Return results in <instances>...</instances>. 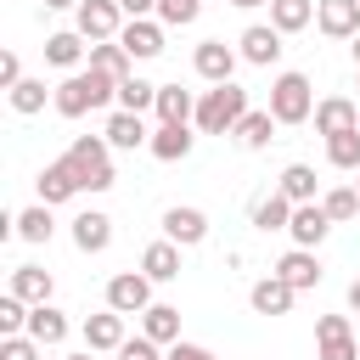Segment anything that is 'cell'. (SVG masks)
Returning <instances> with one entry per match:
<instances>
[{"instance_id": "obj_1", "label": "cell", "mask_w": 360, "mask_h": 360, "mask_svg": "<svg viewBox=\"0 0 360 360\" xmlns=\"http://www.w3.org/2000/svg\"><path fill=\"white\" fill-rule=\"evenodd\" d=\"M112 96H118V79H112V73H101V68H79V73H68V79L51 90V101H56V112H62V118H84V112L107 107Z\"/></svg>"}, {"instance_id": "obj_2", "label": "cell", "mask_w": 360, "mask_h": 360, "mask_svg": "<svg viewBox=\"0 0 360 360\" xmlns=\"http://www.w3.org/2000/svg\"><path fill=\"white\" fill-rule=\"evenodd\" d=\"M248 112H253V107H248V90L231 79V84H214V90L197 96V118H191V124H197L202 135H236V124H242Z\"/></svg>"}, {"instance_id": "obj_3", "label": "cell", "mask_w": 360, "mask_h": 360, "mask_svg": "<svg viewBox=\"0 0 360 360\" xmlns=\"http://www.w3.org/2000/svg\"><path fill=\"white\" fill-rule=\"evenodd\" d=\"M68 163L79 169V186H84V191H107V186L118 180V174H112V146H107V135H73Z\"/></svg>"}, {"instance_id": "obj_4", "label": "cell", "mask_w": 360, "mask_h": 360, "mask_svg": "<svg viewBox=\"0 0 360 360\" xmlns=\"http://www.w3.org/2000/svg\"><path fill=\"white\" fill-rule=\"evenodd\" d=\"M270 118H276V124H304V118H315V90H309L304 73H276V84H270Z\"/></svg>"}, {"instance_id": "obj_5", "label": "cell", "mask_w": 360, "mask_h": 360, "mask_svg": "<svg viewBox=\"0 0 360 360\" xmlns=\"http://www.w3.org/2000/svg\"><path fill=\"white\" fill-rule=\"evenodd\" d=\"M73 28H79L90 45L118 39V28H124V6H118V0H84V6L73 11Z\"/></svg>"}, {"instance_id": "obj_6", "label": "cell", "mask_w": 360, "mask_h": 360, "mask_svg": "<svg viewBox=\"0 0 360 360\" xmlns=\"http://www.w3.org/2000/svg\"><path fill=\"white\" fill-rule=\"evenodd\" d=\"M107 309H118V315H146V309H152V281H146L141 270H118V276L107 281Z\"/></svg>"}, {"instance_id": "obj_7", "label": "cell", "mask_w": 360, "mask_h": 360, "mask_svg": "<svg viewBox=\"0 0 360 360\" xmlns=\"http://www.w3.org/2000/svg\"><path fill=\"white\" fill-rule=\"evenodd\" d=\"M315 343H321L315 360H360V343L349 332V315H321L315 321Z\"/></svg>"}, {"instance_id": "obj_8", "label": "cell", "mask_w": 360, "mask_h": 360, "mask_svg": "<svg viewBox=\"0 0 360 360\" xmlns=\"http://www.w3.org/2000/svg\"><path fill=\"white\" fill-rule=\"evenodd\" d=\"M236 56H242V51H231L225 39H202V45L191 51V68H197V79H208V84H231Z\"/></svg>"}, {"instance_id": "obj_9", "label": "cell", "mask_w": 360, "mask_h": 360, "mask_svg": "<svg viewBox=\"0 0 360 360\" xmlns=\"http://www.w3.org/2000/svg\"><path fill=\"white\" fill-rule=\"evenodd\" d=\"M34 186H39V202H45V208H56V202H68V197H79V191H84V186H79V169H73L68 158L45 163Z\"/></svg>"}, {"instance_id": "obj_10", "label": "cell", "mask_w": 360, "mask_h": 360, "mask_svg": "<svg viewBox=\"0 0 360 360\" xmlns=\"http://www.w3.org/2000/svg\"><path fill=\"white\" fill-rule=\"evenodd\" d=\"M315 28L326 39H354L360 34V0H321L315 6Z\"/></svg>"}, {"instance_id": "obj_11", "label": "cell", "mask_w": 360, "mask_h": 360, "mask_svg": "<svg viewBox=\"0 0 360 360\" xmlns=\"http://www.w3.org/2000/svg\"><path fill=\"white\" fill-rule=\"evenodd\" d=\"M118 45H124L135 62H152V56H163V22L135 17V22H124V28H118Z\"/></svg>"}, {"instance_id": "obj_12", "label": "cell", "mask_w": 360, "mask_h": 360, "mask_svg": "<svg viewBox=\"0 0 360 360\" xmlns=\"http://www.w3.org/2000/svg\"><path fill=\"white\" fill-rule=\"evenodd\" d=\"M73 248H79V253H107V248H112V219H107L101 208L73 214Z\"/></svg>"}, {"instance_id": "obj_13", "label": "cell", "mask_w": 360, "mask_h": 360, "mask_svg": "<svg viewBox=\"0 0 360 360\" xmlns=\"http://www.w3.org/2000/svg\"><path fill=\"white\" fill-rule=\"evenodd\" d=\"M84 349H96V354H118V349H124V315H118V309L84 315Z\"/></svg>"}, {"instance_id": "obj_14", "label": "cell", "mask_w": 360, "mask_h": 360, "mask_svg": "<svg viewBox=\"0 0 360 360\" xmlns=\"http://www.w3.org/2000/svg\"><path fill=\"white\" fill-rule=\"evenodd\" d=\"M236 45H242V62H253V68H270V62L281 56V34H276L270 22H248Z\"/></svg>"}, {"instance_id": "obj_15", "label": "cell", "mask_w": 360, "mask_h": 360, "mask_svg": "<svg viewBox=\"0 0 360 360\" xmlns=\"http://www.w3.org/2000/svg\"><path fill=\"white\" fill-rule=\"evenodd\" d=\"M343 129H360V107H354L349 96L315 101V135H343Z\"/></svg>"}, {"instance_id": "obj_16", "label": "cell", "mask_w": 360, "mask_h": 360, "mask_svg": "<svg viewBox=\"0 0 360 360\" xmlns=\"http://www.w3.org/2000/svg\"><path fill=\"white\" fill-rule=\"evenodd\" d=\"M163 236H169L174 248H197V242L208 236V214H202V208H169V214H163Z\"/></svg>"}, {"instance_id": "obj_17", "label": "cell", "mask_w": 360, "mask_h": 360, "mask_svg": "<svg viewBox=\"0 0 360 360\" xmlns=\"http://www.w3.org/2000/svg\"><path fill=\"white\" fill-rule=\"evenodd\" d=\"M292 298H298V292H292L276 270H270V276H259V281L248 287V304H253L259 315H287V309H292Z\"/></svg>"}, {"instance_id": "obj_18", "label": "cell", "mask_w": 360, "mask_h": 360, "mask_svg": "<svg viewBox=\"0 0 360 360\" xmlns=\"http://www.w3.org/2000/svg\"><path fill=\"white\" fill-rule=\"evenodd\" d=\"M101 135H107V146H118V152H141V146H152V129L141 124V112H112Z\"/></svg>"}, {"instance_id": "obj_19", "label": "cell", "mask_w": 360, "mask_h": 360, "mask_svg": "<svg viewBox=\"0 0 360 360\" xmlns=\"http://www.w3.org/2000/svg\"><path fill=\"white\" fill-rule=\"evenodd\" d=\"M287 231H292V242H298V248H321V242H326V231H332V219H326V208H321V202H298Z\"/></svg>"}, {"instance_id": "obj_20", "label": "cell", "mask_w": 360, "mask_h": 360, "mask_svg": "<svg viewBox=\"0 0 360 360\" xmlns=\"http://www.w3.org/2000/svg\"><path fill=\"white\" fill-rule=\"evenodd\" d=\"M276 276L292 287V292H304V287H315L321 281V259H315V248H292V253H281V264H276Z\"/></svg>"}, {"instance_id": "obj_21", "label": "cell", "mask_w": 360, "mask_h": 360, "mask_svg": "<svg viewBox=\"0 0 360 360\" xmlns=\"http://www.w3.org/2000/svg\"><path fill=\"white\" fill-rule=\"evenodd\" d=\"M191 141H197V135H191L186 124H158L146 152H152L158 163H180V158H191Z\"/></svg>"}, {"instance_id": "obj_22", "label": "cell", "mask_w": 360, "mask_h": 360, "mask_svg": "<svg viewBox=\"0 0 360 360\" xmlns=\"http://www.w3.org/2000/svg\"><path fill=\"white\" fill-rule=\"evenodd\" d=\"M6 292H17L22 304H51L56 281H51V270H39V264H17V270H11V287H6Z\"/></svg>"}, {"instance_id": "obj_23", "label": "cell", "mask_w": 360, "mask_h": 360, "mask_svg": "<svg viewBox=\"0 0 360 360\" xmlns=\"http://www.w3.org/2000/svg\"><path fill=\"white\" fill-rule=\"evenodd\" d=\"M28 338H34L39 349H56V343L68 338V315H62L56 304H34V309H28Z\"/></svg>"}, {"instance_id": "obj_24", "label": "cell", "mask_w": 360, "mask_h": 360, "mask_svg": "<svg viewBox=\"0 0 360 360\" xmlns=\"http://www.w3.org/2000/svg\"><path fill=\"white\" fill-rule=\"evenodd\" d=\"M158 124H191L197 118V96L191 90H180V84H158Z\"/></svg>"}, {"instance_id": "obj_25", "label": "cell", "mask_w": 360, "mask_h": 360, "mask_svg": "<svg viewBox=\"0 0 360 360\" xmlns=\"http://www.w3.org/2000/svg\"><path fill=\"white\" fill-rule=\"evenodd\" d=\"M84 56H90V45H84L79 28H62V34L45 39V62H51V68H79Z\"/></svg>"}, {"instance_id": "obj_26", "label": "cell", "mask_w": 360, "mask_h": 360, "mask_svg": "<svg viewBox=\"0 0 360 360\" xmlns=\"http://www.w3.org/2000/svg\"><path fill=\"white\" fill-rule=\"evenodd\" d=\"M141 276H146V281H174V276H180V248H174L169 236L152 242V248L141 253Z\"/></svg>"}, {"instance_id": "obj_27", "label": "cell", "mask_w": 360, "mask_h": 360, "mask_svg": "<svg viewBox=\"0 0 360 360\" xmlns=\"http://www.w3.org/2000/svg\"><path fill=\"white\" fill-rule=\"evenodd\" d=\"M315 6L321 0H270V28L276 34H298L315 22Z\"/></svg>"}, {"instance_id": "obj_28", "label": "cell", "mask_w": 360, "mask_h": 360, "mask_svg": "<svg viewBox=\"0 0 360 360\" xmlns=\"http://www.w3.org/2000/svg\"><path fill=\"white\" fill-rule=\"evenodd\" d=\"M141 338H152V343H180V309H174V304H152V309L141 315Z\"/></svg>"}, {"instance_id": "obj_29", "label": "cell", "mask_w": 360, "mask_h": 360, "mask_svg": "<svg viewBox=\"0 0 360 360\" xmlns=\"http://www.w3.org/2000/svg\"><path fill=\"white\" fill-rule=\"evenodd\" d=\"M90 68L112 73L118 84H124V79H135V73H129V68H135V56H129V51H124L118 39H101V45H90Z\"/></svg>"}, {"instance_id": "obj_30", "label": "cell", "mask_w": 360, "mask_h": 360, "mask_svg": "<svg viewBox=\"0 0 360 360\" xmlns=\"http://www.w3.org/2000/svg\"><path fill=\"white\" fill-rule=\"evenodd\" d=\"M236 141H242L248 152H264V146L276 141V118H270V107H253V112L236 124Z\"/></svg>"}, {"instance_id": "obj_31", "label": "cell", "mask_w": 360, "mask_h": 360, "mask_svg": "<svg viewBox=\"0 0 360 360\" xmlns=\"http://www.w3.org/2000/svg\"><path fill=\"white\" fill-rule=\"evenodd\" d=\"M276 191H281V197H287L292 208H298V202H315V169H309V163H287V169H281V186H276Z\"/></svg>"}, {"instance_id": "obj_32", "label": "cell", "mask_w": 360, "mask_h": 360, "mask_svg": "<svg viewBox=\"0 0 360 360\" xmlns=\"http://www.w3.org/2000/svg\"><path fill=\"white\" fill-rule=\"evenodd\" d=\"M11 231H17L22 242H51V236H56V219H51L45 202H34V208H22V214L11 219Z\"/></svg>"}, {"instance_id": "obj_33", "label": "cell", "mask_w": 360, "mask_h": 360, "mask_svg": "<svg viewBox=\"0 0 360 360\" xmlns=\"http://www.w3.org/2000/svg\"><path fill=\"white\" fill-rule=\"evenodd\" d=\"M292 225V202L281 191H270L264 202H253V231H287Z\"/></svg>"}, {"instance_id": "obj_34", "label": "cell", "mask_w": 360, "mask_h": 360, "mask_svg": "<svg viewBox=\"0 0 360 360\" xmlns=\"http://www.w3.org/2000/svg\"><path fill=\"white\" fill-rule=\"evenodd\" d=\"M326 163H332V169H349V174H360V129L326 135Z\"/></svg>"}, {"instance_id": "obj_35", "label": "cell", "mask_w": 360, "mask_h": 360, "mask_svg": "<svg viewBox=\"0 0 360 360\" xmlns=\"http://www.w3.org/2000/svg\"><path fill=\"white\" fill-rule=\"evenodd\" d=\"M146 107H158V84L124 79V84H118V112H146Z\"/></svg>"}, {"instance_id": "obj_36", "label": "cell", "mask_w": 360, "mask_h": 360, "mask_svg": "<svg viewBox=\"0 0 360 360\" xmlns=\"http://www.w3.org/2000/svg\"><path fill=\"white\" fill-rule=\"evenodd\" d=\"M28 309L34 304H22L17 292H0V338H22L28 332Z\"/></svg>"}, {"instance_id": "obj_37", "label": "cell", "mask_w": 360, "mask_h": 360, "mask_svg": "<svg viewBox=\"0 0 360 360\" xmlns=\"http://www.w3.org/2000/svg\"><path fill=\"white\" fill-rule=\"evenodd\" d=\"M321 208H326V219H332V225H343V219H354V214H360V191H354V186H332V191L321 197Z\"/></svg>"}, {"instance_id": "obj_38", "label": "cell", "mask_w": 360, "mask_h": 360, "mask_svg": "<svg viewBox=\"0 0 360 360\" xmlns=\"http://www.w3.org/2000/svg\"><path fill=\"white\" fill-rule=\"evenodd\" d=\"M202 17V0H158V22L163 28H191Z\"/></svg>"}, {"instance_id": "obj_39", "label": "cell", "mask_w": 360, "mask_h": 360, "mask_svg": "<svg viewBox=\"0 0 360 360\" xmlns=\"http://www.w3.org/2000/svg\"><path fill=\"white\" fill-rule=\"evenodd\" d=\"M6 96H11V112H22V118H28V112H39V107H45V79H22V84H17V90H6Z\"/></svg>"}, {"instance_id": "obj_40", "label": "cell", "mask_w": 360, "mask_h": 360, "mask_svg": "<svg viewBox=\"0 0 360 360\" xmlns=\"http://www.w3.org/2000/svg\"><path fill=\"white\" fill-rule=\"evenodd\" d=\"M0 360H39V343L22 332V338H0Z\"/></svg>"}, {"instance_id": "obj_41", "label": "cell", "mask_w": 360, "mask_h": 360, "mask_svg": "<svg viewBox=\"0 0 360 360\" xmlns=\"http://www.w3.org/2000/svg\"><path fill=\"white\" fill-rule=\"evenodd\" d=\"M158 349H163V343H152V338H124V349H118V360H163Z\"/></svg>"}, {"instance_id": "obj_42", "label": "cell", "mask_w": 360, "mask_h": 360, "mask_svg": "<svg viewBox=\"0 0 360 360\" xmlns=\"http://www.w3.org/2000/svg\"><path fill=\"white\" fill-rule=\"evenodd\" d=\"M0 84H6V90H17V84H22V62H17V51H6V56H0Z\"/></svg>"}, {"instance_id": "obj_43", "label": "cell", "mask_w": 360, "mask_h": 360, "mask_svg": "<svg viewBox=\"0 0 360 360\" xmlns=\"http://www.w3.org/2000/svg\"><path fill=\"white\" fill-rule=\"evenodd\" d=\"M163 360H214V354H208L202 343H186V338H180V343H169V354H163Z\"/></svg>"}, {"instance_id": "obj_44", "label": "cell", "mask_w": 360, "mask_h": 360, "mask_svg": "<svg viewBox=\"0 0 360 360\" xmlns=\"http://www.w3.org/2000/svg\"><path fill=\"white\" fill-rule=\"evenodd\" d=\"M118 6H124V17H129V22H135V17H152V11H158V0H118Z\"/></svg>"}, {"instance_id": "obj_45", "label": "cell", "mask_w": 360, "mask_h": 360, "mask_svg": "<svg viewBox=\"0 0 360 360\" xmlns=\"http://www.w3.org/2000/svg\"><path fill=\"white\" fill-rule=\"evenodd\" d=\"M84 0H45V11H79Z\"/></svg>"}, {"instance_id": "obj_46", "label": "cell", "mask_w": 360, "mask_h": 360, "mask_svg": "<svg viewBox=\"0 0 360 360\" xmlns=\"http://www.w3.org/2000/svg\"><path fill=\"white\" fill-rule=\"evenodd\" d=\"M349 309H354V315H360V276H354V281H349Z\"/></svg>"}, {"instance_id": "obj_47", "label": "cell", "mask_w": 360, "mask_h": 360, "mask_svg": "<svg viewBox=\"0 0 360 360\" xmlns=\"http://www.w3.org/2000/svg\"><path fill=\"white\" fill-rule=\"evenodd\" d=\"M231 6H242V11H253V6H270V0H231Z\"/></svg>"}, {"instance_id": "obj_48", "label": "cell", "mask_w": 360, "mask_h": 360, "mask_svg": "<svg viewBox=\"0 0 360 360\" xmlns=\"http://www.w3.org/2000/svg\"><path fill=\"white\" fill-rule=\"evenodd\" d=\"M68 360H96V349H79V354H68Z\"/></svg>"}, {"instance_id": "obj_49", "label": "cell", "mask_w": 360, "mask_h": 360, "mask_svg": "<svg viewBox=\"0 0 360 360\" xmlns=\"http://www.w3.org/2000/svg\"><path fill=\"white\" fill-rule=\"evenodd\" d=\"M349 45H354V68H360V34H354V39H349Z\"/></svg>"}, {"instance_id": "obj_50", "label": "cell", "mask_w": 360, "mask_h": 360, "mask_svg": "<svg viewBox=\"0 0 360 360\" xmlns=\"http://www.w3.org/2000/svg\"><path fill=\"white\" fill-rule=\"evenodd\" d=\"M354 191H360V180H354Z\"/></svg>"}]
</instances>
